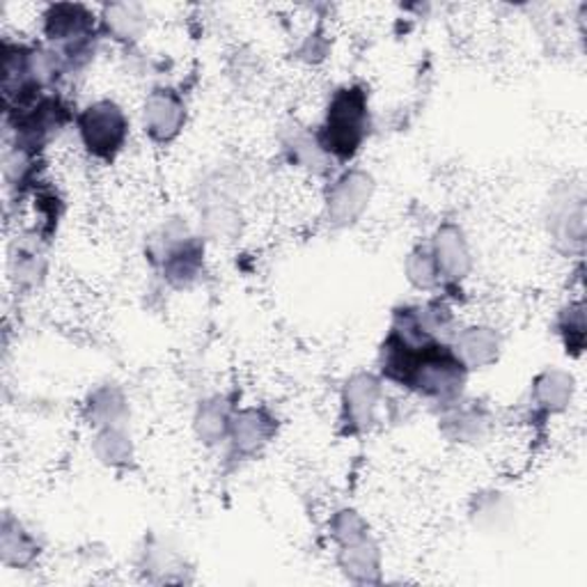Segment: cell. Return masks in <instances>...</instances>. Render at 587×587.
<instances>
[{"instance_id":"obj_2","label":"cell","mask_w":587,"mask_h":587,"mask_svg":"<svg viewBox=\"0 0 587 587\" xmlns=\"http://www.w3.org/2000/svg\"><path fill=\"white\" fill-rule=\"evenodd\" d=\"M315 136L331 162L354 159L370 136V97L365 88L359 84L337 88Z\"/></svg>"},{"instance_id":"obj_1","label":"cell","mask_w":587,"mask_h":587,"mask_svg":"<svg viewBox=\"0 0 587 587\" xmlns=\"http://www.w3.org/2000/svg\"><path fill=\"white\" fill-rule=\"evenodd\" d=\"M468 372L450 342H409L388 331L381 346V379L446 409L461 400Z\"/></svg>"},{"instance_id":"obj_11","label":"cell","mask_w":587,"mask_h":587,"mask_svg":"<svg viewBox=\"0 0 587 587\" xmlns=\"http://www.w3.org/2000/svg\"><path fill=\"white\" fill-rule=\"evenodd\" d=\"M337 565L344 576L354 583H379L381 578V554L372 535L340 544L337 546Z\"/></svg>"},{"instance_id":"obj_6","label":"cell","mask_w":587,"mask_h":587,"mask_svg":"<svg viewBox=\"0 0 587 587\" xmlns=\"http://www.w3.org/2000/svg\"><path fill=\"white\" fill-rule=\"evenodd\" d=\"M383 398V383L379 376L370 372H359L349 376L342 388V415L340 422L346 429V434L359 437L365 434L374 424L376 409Z\"/></svg>"},{"instance_id":"obj_14","label":"cell","mask_w":587,"mask_h":587,"mask_svg":"<svg viewBox=\"0 0 587 587\" xmlns=\"http://www.w3.org/2000/svg\"><path fill=\"white\" fill-rule=\"evenodd\" d=\"M37 554L39 544L32 532L26 530L23 524L12 515H6L3 526H0V558H3V565L23 569L35 562Z\"/></svg>"},{"instance_id":"obj_18","label":"cell","mask_w":587,"mask_h":587,"mask_svg":"<svg viewBox=\"0 0 587 587\" xmlns=\"http://www.w3.org/2000/svg\"><path fill=\"white\" fill-rule=\"evenodd\" d=\"M92 450L97 459L110 468H123L134 459V443L125 424L97 429L92 439Z\"/></svg>"},{"instance_id":"obj_13","label":"cell","mask_w":587,"mask_h":587,"mask_svg":"<svg viewBox=\"0 0 587 587\" xmlns=\"http://www.w3.org/2000/svg\"><path fill=\"white\" fill-rule=\"evenodd\" d=\"M574 398V379L565 370H544L532 381V402L544 413H562Z\"/></svg>"},{"instance_id":"obj_22","label":"cell","mask_w":587,"mask_h":587,"mask_svg":"<svg viewBox=\"0 0 587 587\" xmlns=\"http://www.w3.org/2000/svg\"><path fill=\"white\" fill-rule=\"evenodd\" d=\"M12 273L21 287H35L45 276V260L32 248H19L12 260Z\"/></svg>"},{"instance_id":"obj_17","label":"cell","mask_w":587,"mask_h":587,"mask_svg":"<svg viewBox=\"0 0 587 587\" xmlns=\"http://www.w3.org/2000/svg\"><path fill=\"white\" fill-rule=\"evenodd\" d=\"M232 409L223 398L205 400L195 413V434L205 446H216L221 441H227L229 437V422H232Z\"/></svg>"},{"instance_id":"obj_19","label":"cell","mask_w":587,"mask_h":587,"mask_svg":"<svg viewBox=\"0 0 587 587\" xmlns=\"http://www.w3.org/2000/svg\"><path fill=\"white\" fill-rule=\"evenodd\" d=\"M285 151L290 154V159L294 166L312 170V173H324L331 164L329 156L324 154V149L317 143V136L296 129L285 138Z\"/></svg>"},{"instance_id":"obj_7","label":"cell","mask_w":587,"mask_h":587,"mask_svg":"<svg viewBox=\"0 0 587 587\" xmlns=\"http://www.w3.org/2000/svg\"><path fill=\"white\" fill-rule=\"evenodd\" d=\"M186 125V104L173 88H156L147 95L143 106V129L149 140L168 145Z\"/></svg>"},{"instance_id":"obj_15","label":"cell","mask_w":587,"mask_h":587,"mask_svg":"<svg viewBox=\"0 0 587 587\" xmlns=\"http://www.w3.org/2000/svg\"><path fill=\"white\" fill-rule=\"evenodd\" d=\"M101 30L117 42H136L147 30L145 8L138 3H110L101 10Z\"/></svg>"},{"instance_id":"obj_3","label":"cell","mask_w":587,"mask_h":587,"mask_svg":"<svg viewBox=\"0 0 587 587\" xmlns=\"http://www.w3.org/2000/svg\"><path fill=\"white\" fill-rule=\"evenodd\" d=\"M49 45L65 58L67 67H84L97 51V17L78 3H56L42 14Z\"/></svg>"},{"instance_id":"obj_4","label":"cell","mask_w":587,"mask_h":587,"mask_svg":"<svg viewBox=\"0 0 587 587\" xmlns=\"http://www.w3.org/2000/svg\"><path fill=\"white\" fill-rule=\"evenodd\" d=\"M129 117L120 104L99 99L76 115V131L86 151L97 162L110 164L129 140Z\"/></svg>"},{"instance_id":"obj_16","label":"cell","mask_w":587,"mask_h":587,"mask_svg":"<svg viewBox=\"0 0 587 587\" xmlns=\"http://www.w3.org/2000/svg\"><path fill=\"white\" fill-rule=\"evenodd\" d=\"M457 404H450L448 413L443 418V427H446V432L450 434V439L459 441V443L482 441L487 434V429H489L487 413L478 407H457Z\"/></svg>"},{"instance_id":"obj_8","label":"cell","mask_w":587,"mask_h":587,"mask_svg":"<svg viewBox=\"0 0 587 587\" xmlns=\"http://www.w3.org/2000/svg\"><path fill=\"white\" fill-rule=\"evenodd\" d=\"M429 251L434 255L441 281H461L473 268L471 244L466 239V232L452 221H446L437 227Z\"/></svg>"},{"instance_id":"obj_9","label":"cell","mask_w":587,"mask_h":587,"mask_svg":"<svg viewBox=\"0 0 587 587\" xmlns=\"http://www.w3.org/2000/svg\"><path fill=\"white\" fill-rule=\"evenodd\" d=\"M276 434V418H273L266 409H242L232 413L229 422V437L234 452L242 457H251L260 452Z\"/></svg>"},{"instance_id":"obj_5","label":"cell","mask_w":587,"mask_h":587,"mask_svg":"<svg viewBox=\"0 0 587 587\" xmlns=\"http://www.w3.org/2000/svg\"><path fill=\"white\" fill-rule=\"evenodd\" d=\"M374 195V179L370 173L351 168L342 173L326 193V216L335 227L354 225L368 209Z\"/></svg>"},{"instance_id":"obj_20","label":"cell","mask_w":587,"mask_h":587,"mask_svg":"<svg viewBox=\"0 0 587 587\" xmlns=\"http://www.w3.org/2000/svg\"><path fill=\"white\" fill-rule=\"evenodd\" d=\"M404 273H407V281L420 292H434L443 285L441 273L437 268L434 255L432 251H429V246H415L409 253L404 262Z\"/></svg>"},{"instance_id":"obj_23","label":"cell","mask_w":587,"mask_h":587,"mask_svg":"<svg viewBox=\"0 0 587 587\" xmlns=\"http://www.w3.org/2000/svg\"><path fill=\"white\" fill-rule=\"evenodd\" d=\"M560 333L567 340L569 349H580L583 346V335H585V315H583V303H574L565 310V315L560 320Z\"/></svg>"},{"instance_id":"obj_21","label":"cell","mask_w":587,"mask_h":587,"mask_svg":"<svg viewBox=\"0 0 587 587\" xmlns=\"http://www.w3.org/2000/svg\"><path fill=\"white\" fill-rule=\"evenodd\" d=\"M370 535L368 521L356 510H340L331 519V537L335 544H349Z\"/></svg>"},{"instance_id":"obj_10","label":"cell","mask_w":587,"mask_h":587,"mask_svg":"<svg viewBox=\"0 0 587 587\" xmlns=\"http://www.w3.org/2000/svg\"><path fill=\"white\" fill-rule=\"evenodd\" d=\"M450 344L468 370H482L498 361L500 333L493 326L473 324L457 331Z\"/></svg>"},{"instance_id":"obj_12","label":"cell","mask_w":587,"mask_h":587,"mask_svg":"<svg viewBox=\"0 0 587 587\" xmlns=\"http://www.w3.org/2000/svg\"><path fill=\"white\" fill-rule=\"evenodd\" d=\"M86 415L95 429L125 424L129 415V400L125 395V390L117 385L95 388L86 402Z\"/></svg>"}]
</instances>
